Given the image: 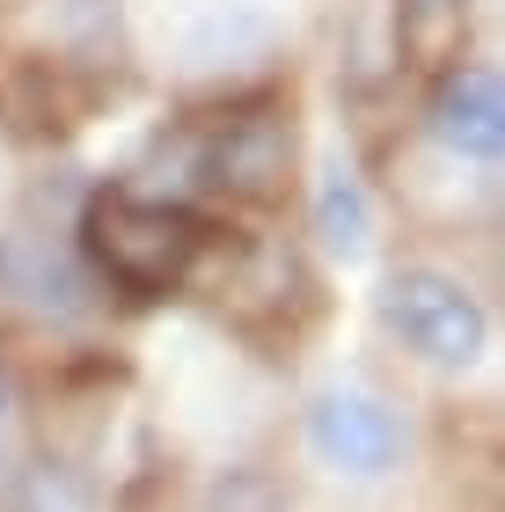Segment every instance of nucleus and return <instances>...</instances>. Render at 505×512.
Wrapping results in <instances>:
<instances>
[{
    "label": "nucleus",
    "mask_w": 505,
    "mask_h": 512,
    "mask_svg": "<svg viewBox=\"0 0 505 512\" xmlns=\"http://www.w3.org/2000/svg\"><path fill=\"white\" fill-rule=\"evenodd\" d=\"M286 154H293L286 118H271V110H249V118H235V125L220 132L213 176H220L235 198H271V191H279V176H286Z\"/></svg>",
    "instance_id": "6"
},
{
    "label": "nucleus",
    "mask_w": 505,
    "mask_h": 512,
    "mask_svg": "<svg viewBox=\"0 0 505 512\" xmlns=\"http://www.w3.org/2000/svg\"><path fill=\"white\" fill-rule=\"evenodd\" d=\"M0 286L15 300H30L37 315H81L88 308V278L66 264V256H52L44 242H8L0 249Z\"/></svg>",
    "instance_id": "8"
},
{
    "label": "nucleus",
    "mask_w": 505,
    "mask_h": 512,
    "mask_svg": "<svg viewBox=\"0 0 505 512\" xmlns=\"http://www.w3.org/2000/svg\"><path fill=\"white\" fill-rule=\"evenodd\" d=\"M315 235H323L330 256H366V242H374V198H366L359 169L344 154L323 161V176H315Z\"/></svg>",
    "instance_id": "7"
},
{
    "label": "nucleus",
    "mask_w": 505,
    "mask_h": 512,
    "mask_svg": "<svg viewBox=\"0 0 505 512\" xmlns=\"http://www.w3.org/2000/svg\"><path fill=\"white\" fill-rule=\"evenodd\" d=\"M381 330L403 344L410 359L440 366V374H462V366L484 359L491 344V315L454 271L440 264H403L381 278Z\"/></svg>",
    "instance_id": "1"
},
{
    "label": "nucleus",
    "mask_w": 505,
    "mask_h": 512,
    "mask_svg": "<svg viewBox=\"0 0 505 512\" xmlns=\"http://www.w3.org/2000/svg\"><path fill=\"white\" fill-rule=\"evenodd\" d=\"M88 256L132 293H162L191 271L198 256V227L176 213V205L154 198H103L88 213Z\"/></svg>",
    "instance_id": "3"
},
{
    "label": "nucleus",
    "mask_w": 505,
    "mask_h": 512,
    "mask_svg": "<svg viewBox=\"0 0 505 512\" xmlns=\"http://www.w3.org/2000/svg\"><path fill=\"white\" fill-rule=\"evenodd\" d=\"M425 132L440 139L454 161L469 169H498L505 154V88H498V66L469 59V66H447L440 88L425 103Z\"/></svg>",
    "instance_id": "5"
},
{
    "label": "nucleus",
    "mask_w": 505,
    "mask_h": 512,
    "mask_svg": "<svg viewBox=\"0 0 505 512\" xmlns=\"http://www.w3.org/2000/svg\"><path fill=\"white\" fill-rule=\"evenodd\" d=\"M286 37V15L271 8V0H191V8L176 15V66H191V74H235V66H257L279 52Z\"/></svg>",
    "instance_id": "4"
},
{
    "label": "nucleus",
    "mask_w": 505,
    "mask_h": 512,
    "mask_svg": "<svg viewBox=\"0 0 505 512\" xmlns=\"http://www.w3.org/2000/svg\"><path fill=\"white\" fill-rule=\"evenodd\" d=\"M403 8V22L418 37H440V30H454V22H462V0H396Z\"/></svg>",
    "instance_id": "10"
},
{
    "label": "nucleus",
    "mask_w": 505,
    "mask_h": 512,
    "mask_svg": "<svg viewBox=\"0 0 505 512\" xmlns=\"http://www.w3.org/2000/svg\"><path fill=\"white\" fill-rule=\"evenodd\" d=\"M0 432H8V381H0Z\"/></svg>",
    "instance_id": "11"
},
{
    "label": "nucleus",
    "mask_w": 505,
    "mask_h": 512,
    "mask_svg": "<svg viewBox=\"0 0 505 512\" xmlns=\"http://www.w3.org/2000/svg\"><path fill=\"white\" fill-rule=\"evenodd\" d=\"M308 447L344 483H388L410 461V417L366 381H330L308 395Z\"/></svg>",
    "instance_id": "2"
},
{
    "label": "nucleus",
    "mask_w": 505,
    "mask_h": 512,
    "mask_svg": "<svg viewBox=\"0 0 505 512\" xmlns=\"http://www.w3.org/2000/svg\"><path fill=\"white\" fill-rule=\"evenodd\" d=\"M22 512H96V505H88V483L66 461H44V469L22 476Z\"/></svg>",
    "instance_id": "9"
}]
</instances>
